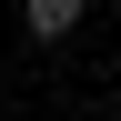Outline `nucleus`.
Wrapping results in <instances>:
<instances>
[{"label":"nucleus","mask_w":121,"mask_h":121,"mask_svg":"<svg viewBox=\"0 0 121 121\" xmlns=\"http://www.w3.org/2000/svg\"><path fill=\"white\" fill-rule=\"evenodd\" d=\"M71 20H81V0H30V30H40V40H60Z\"/></svg>","instance_id":"1"}]
</instances>
